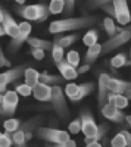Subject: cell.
<instances>
[{"mask_svg":"<svg viewBox=\"0 0 131 147\" xmlns=\"http://www.w3.org/2000/svg\"><path fill=\"white\" fill-rule=\"evenodd\" d=\"M96 22L94 18L90 16H84V18H66V19H59V21H53L49 25V32L53 35L62 34V32H68V31H75L80 28H84L88 25H93Z\"/></svg>","mask_w":131,"mask_h":147,"instance_id":"1","label":"cell"},{"mask_svg":"<svg viewBox=\"0 0 131 147\" xmlns=\"http://www.w3.org/2000/svg\"><path fill=\"white\" fill-rule=\"evenodd\" d=\"M16 12L27 21H34V22H43L49 18L50 12L47 6L38 3V5H30L24 7H16Z\"/></svg>","mask_w":131,"mask_h":147,"instance_id":"2","label":"cell"},{"mask_svg":"<svg viewBox=\"0 0 131 147\" xmlns=\"http://www.w3.org/2000/svg\"><path fill=\"white\" fill-rule=\"evenodd\" d=\"M130 38H131V32L130 31L116 27V34L112 35L105 44H102V53H109V52L115 50V49H118L120 46H122L127 41H130Z\"/></svg>","mask_w":131,"mask_h":147,"instance_id":"3","label":"cell"},{"mask_svg":"<svg viewBox=\"0 0 131 147\" xmlns=\"http://www.w3.org/2000/svg\"><path fill=\"white\" fill-rule=\"evenodd\" d=\"M18 107V93L15 90H6L0 103V116H12Z\"/></svg>","mask_w":131,"mask_h":147,"instance_id":"4","label":"cell"},{"mask_svg":"<svg viewBox=\"0 0 131 147\" xmlns=\"http://www.w3.org/2000/svg\"><path fill=\"white\" fill-rule=\"evenodd\" d=\"M50 103L53 105L56 113L62 119H65L68 116V105L65 102L63 90L61 88V85H52V100H50Z\"/></svg>","mask_w":131,"mask_h":147,"instance_id":"5","label":"cell"},{"mask_svg":"<svg viewBox=\"0 0 131 147\" xmlns=\"http://www.w3.org/2000/svg\"><path fill=\"white\" fill-rule=\"evenodd\" d=\"M37 136H38V138H41L44 141H49V143H62V141H66L69 138V132L62 131V129L40 127L37 129Z\"/></svg>","mask_w":131,"mask_h":147,"instance_id":"6","label":"cell"},{"mask_svg":"<svg viewBox=\"0 0 131 147\" xmlns=\"http://www.w3.org/2000/svg\"><path fill=\"white\" fill-rule=\"evenodd\" d=\"M112 5H113V16L116 18L118 24L128 25L131 21V13L127 0H112Z\"/></svg>","mask_w":131,"mask_h":147,"instance_id":"7","label":"cell"},{"mask_svg":"<svg viewBox=\"0 0 131 147\" xmlns=\"http://www.w3.org/2000/svg\"><path fill=\"white\" fill-rule=\"evenodd\" d=\"M19 25V34L15 37V38H12V41L9 43V50L10 52H16L18 49L24 44V41H27V38L30 37L31 34V24L28 21H22Z\"/></svg>","mask_w":131,"mask_h":147,"instance_id":"8","label":"cell"},{"mask_svg":"<svg viewBox=\"0 0 131 147\" xmlns=\"http://www.w3.org/2000/svg\"><path fill=\"white\" fill-rule=\"evenodd\" d=\"M80 122H81V131L86 137H90L93 134H96L99 125L94 121V116L91 115L90 110H82L80 115Z\"/></svg>","mask_w":131,"mask_h":147,"instance_id":"9","label":"cell"},{"mask_svg":"<svg viewBox=\"0 0 131 147\" xmlns=\"http://www.w3.org/2000/svg\"><path fill=\"white\" fill-rule=\"evenodd\" d=\"M24 71L25 69H24L22 66H18V68H12V69H9L6 72L0 74V93H5L6 87L10 82L19 80V77L24 75Z\"/></svg>","mask_w":131,"mask_h":147,"instance_id":"10","label":"cell"},{"mask_svg":"<svg viewBox=\"0 0 131 147\" xmlns=\"http://www.w3.org/2000/svg\"><path fill=\"white\" fill-rule=\"evenodd\" d=\"M100 109H102V115L106 119L115 122V124H124V122H125V115L121 112V109H118L112 103H109V102L105 103Z\"/></svg>","mask_w":131,"mask_h":147,"instance_id":"11","label":"cell"},{"mask_svg":"<svg viewBox=\"0 0 131 147\" xmlns=\"http://www.w3.org/2000/svg\"><path fill=\"white\" fill-rule=\"evenodd\" d=\"M2 27L5 30V34L9 35L10 38H15V37L19 34V25L15 22V19L12 18V15L7 10L3 9V21H2Z\"/></svg>","mask_w":131,"mask_h":147,"instance_id":"12","label":"cell"},{"mask_svg":"<svg viewBox=\"0 0 131 147\" xmlns=\"http://www.w3.org/2000/svg\"><path fill=\"white\" fill-rule=\"evenodd\" d=\"M32 96L35 100L40 102H50L52 100V85H47L44 82H38L32 87Z\"/></svg>","mask_w":131,"mask_h":147,"instance_id":"13","label":"cell"},{"mask_svg":"<svg viewBox=\"0 0 131 147\" xmlns=\"http://www.w3.org/2000/svg\"><path fill=\"white\" fill-rule=\"evenodd\" d=\"M130 88H131V82L130 81H122V80L112 78V77H109V80H108V90L112 91V93L124 94Z\"/></svg>","mask_w":131,"mask_h":147,"instance_id":"14","label":"cell"},{"mask_svg":"<svg viewBox=\"0 0 131 147\" xmlns=\"http://www.w3.org/2000/svg\"><path fill=\"white\" fill-rule=\"evenodd\" d=\"M56 68L59 69V72H61V75L63 80H75L77 78V69L72 66V65H69L66 60H61V62H57L56 63Z\"/></svg>","mask_w":131,"mask_h":147,"instance_id":"15","label":"cell"},{"mask_svg":"<svg viewBox=\"0 0 131 147\" xmlns=\"http://www.w3.org/2000/svg\"><path fill=\"white\" fill-rule=\"evenodd\" d=\"M108 80L109 75L108 74H100L99 75V94H97V99H99V106L102 107L106 103V96H108Z\"/></svg>","mask_w":131,"mask_h":147,"instance_id":"16","label":"cell"},{"mask_svg":"<svg viewBox=\"0 0 131 147\" xmlns=\"http://www.w3.org/2000/svg\"><path fill=\"white\" fill-rule=\"evenodd\" d=\"M106 100L109 103H112L113 106H116L118 109H124L128 106V99L124 94H118V93H112L108 91V96H106Z\"/></svg>","mask_w":131,"mask_h":147,"instance_id":"17","label":"cell"},{"mask_svg":"<svg viewBox=\"0 0 131 147\" xmlns=\"http://www.w3.org/2000/svg\"><path fill=\"white\" fill-rule=\"evenodd\" d=\"M24 80H25V84H28L30 87H34L40 82V72L34 68H27L24 71Z\"/></svg>","mask_w":131,"mask_h":147,"instance_id":"18","label":"cell"},{"mask_svg":"<svg viewBox=\"0 0 131 147\" xmlns=\"http://www.w3.org/2000/svg\"><path fill=\"white\" fill-rule=\"evenodd\" d=\"M100 53H102V44L94 43V44L88 46V50H87V53L84 56V62L86 63H93L94 60L100 56Z\"/></svg>","mask_w":131,"mask_h":147,"instance_id":"19","label":"cell"},{"mask_svg":"<svg viewBox=\"0 0 131 147\" xmlns=\"http://www.w3.org/2000/svg\"><path fill=\"white\" fill-rule=\"evenodd\" d=\"M40 122H41V118H34V119L27 121L24 125H21V127H19V129H22V131H24V134H25L27 141H30V140L32 138V131L35 129V127H37V125L40 124Z\"/></svg>","mask_w":131,"mask_h":147,"instance_id":"20","label":"cell"},{"mask_svg":"<svg viewBox=\"0 0 131 147\" xmlns=\"http://www.w3.org/2000/svg\"><path fill=\"white\" fill-rule=\"evenodd\" d=\"M93 88H94L93 82H84V84L78 85V91H77V94L74 96V99L71 102H80V100H82L84 97H87L93 91Z\"/></svg>","mask_w":131,"mask_h":147,"instance_id":"21","label":"cell"},{"mask_svg":"<svg viewBox=\"0 0 131 147\" xmlns=\"http://www.w3.org/2000/svg\"><path fill=\"white\" fill-rule=\"evenodd\" d=\"M27 43L31 47H34V49H43V50H50L52 49V43L50 41L43 40V38H37V37H28Z\"/></svg>","mask_w":131,"mask_h":147,"instance_id":"22","label":"cell"},{"mask_svg":"<svg viewBox=\"0 0 131 147\" xmlns=\"http://www.w3.org/2000/svg\"><path fill=\"white\" fill-rule=\"evenodd\" d=\"M62 81L63 78L59 75H53V74H47V72L40 74V82H44L47 85H59Z\"/></svg>","mask_w":131,"mask_h":147,"instance_id":"23","label":"cell"},{"mask_svg":"<svg viewBox=\"0 0 131 147\" xmlns=\"http://www.w3.org/2000/svg\"><path fill=\"white\" fill-rule=\"evenodd\" d=\"M108 129H109V127H108V125H106V124H102V125H99V128H97L96 134H93V136H90V137H86V138H84V141H86V143L99 141V140H102V138L105 137V134L108 132Z\"/></svg>","mask_w":131,"mask_h":147,"instance_id":"24","label":"cell"},{"mask_svg":"<svg viewBox=\"0 0 131 147\" xmlns=\"http://www.w3.org/2000/svg\"><path fill=\"white\" fill-rule=\"evenodd\" d=\"M12 144L15 147H25L27 146V138L22 129H16L15 132H12Z\"/></svg>","mask_w":131,"mask_h":147,"instance_id":"25","label":"cell"},{"mask_svg":"<svg viewBox=\"0 0 131 147\" xmlns=\"http://www.w3.org/2000/svg\"><path fill=\"white\" fill-rule=\"evenodd\" d=\"M49 12L50 15H59L62 13L63 9H65V0H50L49 3Z\"/></svg>","mask_w":131,"mask_h":147,"instance_id":"26","label":"cell"},{"mask_svg":"<svg viewBox=\"0 0 131 147\" xmlns=\"http://www.w3.org/2000/svg\"><path fill=\"white\" fill-rule=\"evenodd\" d=\"M111 65H112L113 69H118V68H122L125 65H130V60L127 59L125 53H120V55H116L111 59Z\"/></svg>","mask_w":131,"mask_h":147,"instance_id":"27","label":"cell"},{"mask_svg":"<svg viewBox=\"0 0 131 147\" xmlns=\"http://www.w3.org/2000/svg\"><path fill=\"white\" fill-rule=\"evenodd\" d=\"M77 40H78V35H77V34H71V35L57 37L55 43H57L61 47H68V46H71V44H74Z\"/></svg>","mask_w":131,"mask_h":147,"instance_id":"28","label":"cell"},{"mask_svg":"<svg viewBox=\"0 0 131 147\" xmlns=\"http://www.w3.org/2000/svg\"><path fill=\"white\" fill-rule=\"evenodd\" d=\"M3 127H5V131L6 132H15L16 129H19V127H21V121L19 119H16V118H9V119H6L5 122H3Z\"/></svg>","mask_w":131,"mask_h":147,"instance_id":"29","label":"cell"},{"mask_svg":"<svg viewBox=\"0 0 131 147\" xmlns=\"http://www.w3.org/2000/svg\"><path fill=\"white\" fill-rule=\"evenodd\" d=\"M97 40H99V32H97L96 30L87 31V32L84 34V37H82V43H84L87 47L91 46V44H94V43H97Z\"/></svg>","mask_w":131,"mask_h":147,"instance_id":"30","label":"cell"},{"mask_svg":"<svg viewBox=\"0 0 131 147\" xmlns=\"http://www.w3.org/2000/svg\"><path fill=\"white\" fill-rule=\"evenodd\" d=\"M52 57L55 60V63L61 62V60H63L65 55H63V47H61L57 43L52 44Z\"/></svg>","mask_w":131,"mask_h":147,"instance_id":"31","label":"cell"},{"mask_svg":"<svg viewBox=\"0 0 131 147\" xmlns=\"http://www.w3.org/2000/svg\"><path fill=\"white\" fill-rule=\"evenodd\" d=\"M103 28H105L106 34H108L109 37L116 34V25H115V21L112 18H105L103 19Z\"/></svg>","mask_w":131,"mask_h":147,"instance_id":"32","label":"cell"},{"mask_svg":"<svg viewBox=\"0 0 131 147\" xmlns=\"http://www.w3.org/2000/svg\"><path fill=\"white\" fill-rule=\"evenodd\" d=\"M65 60L69 63V65H72L74 68H77L80 65V53L77 50H69L65 56Z\"/></svg>","mask_w":131,"mask_h":147,"instance_id":"33","label":"cell"},{"mask_svg":"<svg viewBox=\"0 0 131 147\" xmlns=\"http://www.w3.org/2000/svg\"><path fill=\"white\" fill-rule=\"evenodd\" d=\"M15 91L18 93V96H22V97H28L32 94V87H30L28 84H19L16 85Z\"/></svg>","mask_w":131,"mask_h":147,"instance_id":"34","label":"cell"},{"mask_svg":"<svg viewBox=\"0 0 131 147\" xmlns=\"http://www.w3.org/2000/svg\"><path fill=\"white\" fill-rule=\"evenodd\" d=\"M111 146H112V147H127L125 137L122 136V132H118L116 136L112 138V141H111Z\"/></svg>","mask_w":131,"mask_h":147,"instance_id":"35","label":"cell"},{"mask_svg":"<svg viewBox=\"0 0 131 147\" xmlns=\"http://www.w3.org/2000/svg\"><path fill=\"white\" fill-rule=\"evenodd\" d=\"M0 147H12V134L10 132H0Z\"/></svg>","mask_w":131,"mask_h":147,"instance_id":"36","label":"cell"},{"mask_svg":"<svg viewBox=\"0 0 131 147\" xmlns=\"http://www.w3.org/2000/svg\"><path fill=\"white\" fill-rule=\"evenodd\" d=\"M77 91H78V85L77 84H74V82H69V84H66V87H65V94L69 97L71 100L74 99V96L77 94Z\"/></svg>","mask_w":131,"mask_h":147,"instance_id":"37","label":"cell"},{"mask_svg":"<svg viewBox=\"0 0 131 147\" xmlns=\"http://www.w3.org/2000/svg\"><path fill=\"white\" fill-rule=\"evenodd\" d=\"M80 131H81V122H80V118H78V119L72 121V122L68 125V132H71V134H78Z\"/></svg>","mask_w":131,"mask_h":147,"instance_id":"38","label":"cell"},{"mask_svg":"<svg viewBox=\"0 0 131 147\" xmlns=\"http://www.w3.org/2000/svg\"><path fill=\"white\" fill-rule=\"evenodd\" d=\"M47 147H77V143L74 140L68 138L66 141H62V143H52V146H47Z\"/></svg>","mask_w":131,"mask_h":147,"instance_id":"39","label":"cell"},{"mask_svg":"<svg viewBox=\"0 0 131 147\" xmlns=\"http://www.w3.org/2000/svg\"><path fill=\"white\" fill-rule=\"evenodd\" d=\"M31 55L35 60H43L44 59V50L43 49H34L31 47Z\"/></svg>","mask_w":131,"mask_h":147,"instance_id":"40","label":"cell"},{"mask_svg":"<svg viewBox=\"0 0 131 147\" xmlns=\"http://www.w3.org/2000/svg\"><path fill=\"white\" fill-rule=\"evenodd\" d=\"M74 6H75V0H65V9H63V12L66 15H71L74 12Z\"/></svg>","mask_w":131,"mask_h":147,"instance_id":"41","label":"cell"},{"mask_svg":"<svg viewBox=\"0 0 131 147\" xmlns=\"http://www.w3.org/2000/svg\"><path fill=\"white\" fill-rule=\"evenodd\" d=\"M3 66H10V62L6 59V56H5V53H3V49H2V46H0V68H3Z\"/></svg>","mask_w":131,"mask_h":147,"instance_id":"42","label":"cell"},{"mask_svg":"<svg viewBox=\"0 0 131 147\" xmlns=\"http://www.w3.org/2000/svg\"><path fill=\"white\" fill-rule=\"evenodd\" d=\"M109 2H112V0H90L88 5L90 6H103V5L109 3Z\"/></svg>","mask_w":131,"mask_h":147,"instance_id":"43","label":"cell"},{"mask_svg":"<svg viewBox=\"0 0 131 147\" xmlns=\"http://www.w3.org/2000/svg\"><path fill=\"white\" fill-rule=\"evenodd\" d=\"M102 7H103V10L106 12V13H109L111 16H113V5H109V3H106V5H103Z\"/></svg>","mask_w":131,"mask_h":147,"instance_id":"44","label":"cell"},{"mask_svg":"<svg viewBox=\"0 0 131 147\" xmlns=\"http://www.w3.org/2000/svg\"><path fill=\"white\" fill-rule=\"evenodd\" d=\"M121 132H122V136L125 137V143H127V147H131V134H130L128 131H125V129H122Z\"/></svg>","mask_w":131,"mask_h":147,"instance_id":"45","label":"cell"},{"mask_svg":"<svg viewBox=\"0 0 131 147\" xmlns=\"http://www.w3.org/2000/svg\"><path fill=\"white\" fill-rule=\"evenodd\" d=\"M88 69H90V65L86 63V65H82V66H80V68L77 69V74H86Z\"/></svg>","mask_w":131,"mask_h":147,"instance_id":"46","label":"cell"},{"mask_svg":"<svg viewBox=\"0 0 131 147\" xmlns=\"http://www.w3.org/2000/svg\"><path fill=\"white\" fill-rule=\"evenodd\" d=\"M86 147H102V144L99 141H93V143H87Z\"/></svg>","mask_w":131,"mask_h":147,"instance_id":"47","label":"cell"},{"mask_svg":"<svg viewBox=\"0 0 131 147\" xmlns=\"http://www.w3.org/2000/svg\"><path fill=\"white\" fill-rule=\"evenodd\" d=\"M124 96L127 97V99H128V100H131V88H130V90H127V91L124 93Z\"/></svg>","mask_w":131,"mask_h":147,"instance_id":"48","label":"cell"},{"mask_svg":"<svg viewBox=\"0 0 131 147\" xmlns=\"http://www.w3.org/2000/svg\"><path fill=\"white\" fill-rule=\"evenodd\" d=\"M125 122L128 124V127H131V115H125Z\"/></svg>","mask_w":131,"mask_h":147,"instance_id":"49","label":"cell"},{"mask_svg":"<svg viewBox=\"0 0 131 147\" xmlns=\"http://www.w3.org/2000/svg\"><path fill=\"white\" fill-rule=\"evenodd\" d=\"M3 35H6V34H5V30L2 27V24H0V37H3Z\"/></svg>","mask_w":131,"mask_h":147,"instance_id":"50","label":"cell"},{"mask_svg":"<svg viewBox=\"0 0 131 147\" xmlns=\"http://www.w3.org/2000/svg\"><path fill=\"white\" fill-rule=\"evenodd\" d=\"M2 21H3V9L0 7V24H2Z\"/></svg>","mask_w":131,"mask_h":147,"instance_id":"51","label":"cell"},{"mask_svg":"<svg viewBox=\"0 0 131 147\" xmlns=\"http://www.w3.org/2000/svg\"><path fill=\"white\" fill-rule=\"evenodd\" d=\"M15 2L19 3V5H24V3H25V0H15Z\"/></svg>","mask_w":131,"mask_h":147,"instance_id":"52","label":"cell"},{"mask_svg":"<svg viewBox=\"0 0 131 147\" xmlns=\"http://www.w3.org/2000/svg\"><path fill=\"white\" fill-rule=\"evenodd\" d=\"M2 99H3V93H0V103H2Z\"/></svg>","mask_w":131,"mask_h":147,"instance_id":"53","label":"cell"},{"mask_svg":"<svg viewBox=\"0 0 131 147\" xmlns=\"http://www.w3.org/2000/svg\"><path fill=\"white\" fill-rule=\"evenodd\" d=\"M125 30H127V31H130V32H131V25H130V27H128V28H125Z\"/></svg>","mask_w":131,"mask_h":147,"instance_id":"54","label":"cell"},{"mask_svg":"<svg viewBox=\"0 0 131 147\" xmlns=\"http://www.w3.org/2000/svg\"><path fill=\"white\" fill-rule=\"evenodd\" d=\"M130 63H131V50H130Z\"/></svg>","mask_w":131,"mask_h":147,"instance_id":"55","label":"cell"}]
</instances>
